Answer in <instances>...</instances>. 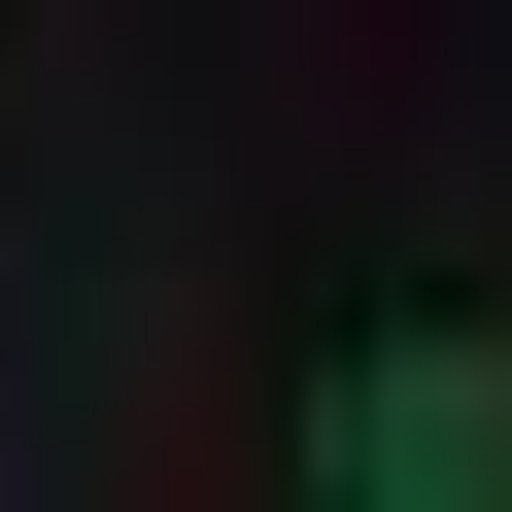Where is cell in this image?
<instances>
[{
    "mask_svg": "<svg viewBox=\"0 0 512 512\" xmlns=\"http://www.w3.org/2000/svg\"><path fill=\"white\" fill-rule=\"evenodd\" d=\"M308 478L342 512H512V308H376L342 410H308Z\"/></svg>",
    "mask_w": 512,
    "mask_h": 512,
    "instance_id": "cell-1",
    "label": "cell"
}]
</instances>
